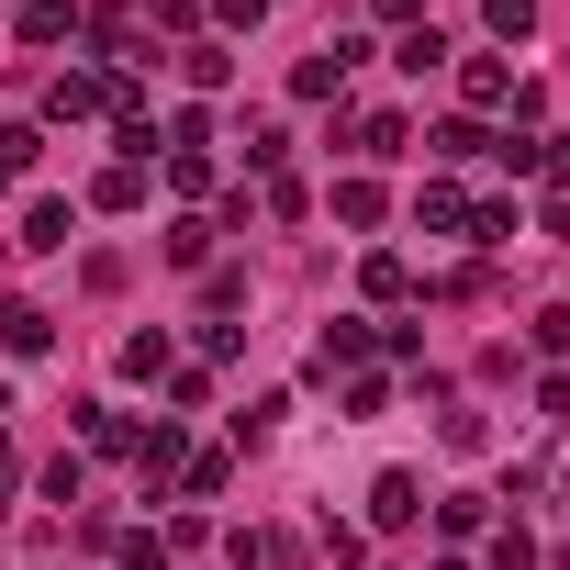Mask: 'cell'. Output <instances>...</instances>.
Masks as SVG:
<instances>
[{"mask_svg":"<svg viewBox=\"0 0 570 570\" xmlns=\"http://www.w3.org/2000/svg\"><path fill=\"white\" fill-rule=\"evenodd\" d=\"M414 514H425V481L414 470H381L370 481V525H414Z\"/></svg>","mask_w":570,"mask_h":570,"instance_id":"cell-1","label":"cell"},{"mask_svg":"<svg viewBox=\"0 0 570 570\" xmlns=\"http://www.w3.org/2000/svg\"><path fill=\"white\" fill-rule=\"evenodd\" d=\"M358 57H370V46H325V57H303V79H292V90H303V101H336Z\"/></svg>","mask_w":570,"mask_h":570,"instance_id":"cell-2","label":"cell"},{"mask_svg":"<svg viewBox=\"0 0 570 570\" xmlns=\"http://www.w3.org/2000/svg\"><path fill=\"white\" fill-rule=\"evenodd\" d=\"M90 112H112V79H57L46 90V124H90Z\"/></svg>","mask_w":570,"mask_h":570,"instance_id":"cell-3","label":"cell"},{"mask_svg":"<svg viewBox=\"0 0 570 570\" xmlns=\"http://www.w3.org/2000/svg\"><path fill=\"white\" fill-rule=\"evenodd\" d=\"M46 336H57V325H46L35 303H0V347H12V358H46Z\"/></svg>","mask_w":570,"mask_h":570,"instance_id":"cell-4","label":"cell"},{"mask_svg":"<svg viewBox=\"0 0 570 570\" xmlns=\"http://www.w3.org/2000/svg\"><path fill=\"white\" fill-rule=\"evenodd\" d=\"M35 157H46V135H35V124H0V190H12Z\"/></svg>","mask_w":570,"mask_h":570,"instance_id":"cell-5","label":"cell"},{"mask_svg":"<svg viewBox=\"0 0 570 570\" xmlns=\"http://www.w3.org/2000/svg\"><path fill=\"white\" fill-rule=\"evenodd\" d=\"M90 202H101V213H135V202H146V168H135V157H124V168H101V190H90Z\"/></svg>","mask_w":570,"mask_h":570,"instance_id":"cell-6","label":"cell"},{"mask_svg":"<svg viewBox=\"0 0 570 570\" xmlns=\"http://www.w3.org/2000/svg\"><path fill=\"white\" fill-rule=\"evenodd\" d=\"M414 213H425V235H470V202H459V190H448V179H436V190H425V202H414Z\"/></svg>","mask_w":570,"mask_h":570,"instance_id":"cell-7","label":"cell"},{"mask_svg":"<svg viewBox=\"0 0 570 570\" xmlns=\"http://www.w3.org/2000/svg\"><path fill=\"white\" fill-rule=\"evenodd\" d=\"M68 235H79L68 202H35V213H23V246H68Z\"/></svg>","mask_w":570,"mask_h":570,"instance_id":"cell-8","label":"cell"},{"mask_svg":"<svg viewBox=\"0 0 570 570\" xmlns=\"http://www.w3.org/2000/svg\"><path fill=\"white\" fill-rule=\"evenodd\" d=\"M525 492H570V436H548V448L525 459Z\"/></svg>","mask_w":570,"mask_h":570,"instance_id":"cell-9","label":"cell"},{"mask_svg":"<svg viewBox=\"0 0 570 570\" xmlns=\"http://www.w3.org/2000/svg\"><path fill=\"white\" fill-rule=\"evenodd\" d=\"M403 146H414L403 112H370V124H358V157H403Z\"/></svg>","mask_w":570,"mask_h":570,"instance_id":"cell-10","label":"cell"},{"mask_svg":"<svg viewBox=\"0 0 570 570\" xmlns=\"http://www.w3.org/2000/svg\"><path fill=\"white\" fill-rule=\"evenodd\" d=\"M336 224H381V179H336Z\"/></svg>","mask_w":570,"mask_h":570,"instance_id":"cell-11","label":"cell"},{"mask_svg":"<svg viewBox=\"0 0 570 570\" xmlns=\"http://www.w3.org/2000/svg\"><path fill=\"white\" fill-rule=\"evenodd\" d=\"M202 257H213V224H202V213H190V224H168V268H202Z\"/></svg>","mask_w":570,"mask_h":570,"instance_id":"cell-12","label":"cell"},{"mask_svg":"<svg viewBox=\"0 0 570 570\" xmlns=\"http://www.w3.org/2000/svg\"><path fill=\"white\" fill-rule=\"evenodd\" d=\"M135 470H146V481H168V470H179V425H157V436H135Z\"/></svg>","mask_w":570,"mask_h":570,"instance_id":"cell-13","label":"cell"},{"mask_svg":"<svg viewBox=\"0 0 570 570\" xmlns=\"http://www.w3.org/2000/svg\"><path fill=\"white\" fill-rule=\"evenodd\" d=\"M436 525H448V537H481V525H492V503H481V492H448V503H436Z\"/></svg>","mask_w":570,"mask_h":570,"instance_id":"cell-14","label":"cell"},{"mask_svg":"<svg viewBox=\"0 0 570 570\" xmlns=\"http://www.w3.org/2000/svg\"><path fill=\"white\" fill-rule=\"evenodd\" d=\"M68 23H79V12H68V0H23V35H35V46H57Z\"/></svg>","mask_w":570,"mask_h":570,"instance_id":"cell-15","label":"cell"},{"mask_svg":"<svg viewBox=\"0 0 570 570\" xmlns=\"http://www.w3.org/2000/svg\"><path fill=\"white\" fill-rule=\"evenodd\" d=\"M403 68H414V79H425V68H448V35H436V23H414V35H403Z\"/></svg>","mask_w":570,"mask_h":570,"instance_id":"cell-16","label":"cell"},{"mask_svg":"<svg viewBox=\"0 0 570 570\" xmlns=\"http://www.w3.org/2000/svg\"><path fill=\"white\" fill-rule=\"evenodd\" d=\"M470 101H481V112H503V101H514V68H492V57H481V68H470Z\"/></svg>","mask_w":570,"mask_h":570,"instance_id":"cell-17","label":"cell"},{"mask_svg":"<svg viewBox=\"0 0 570 570\" xmlns=\"http://www.w3.org/2000/svg\"><path fill=\"white\" fill-rule=\"evenodd\" d=\"M425 146H436V157H492V135H481V124H436Z\"/></svg>","mask_w":570,"mask_h":570,"instance_id":"cell-18","label":"cell"},{"mask_svg":"<svg viewBox=\"0 0 570 570\" xmlns=\"http://www.w3.org/2000/svg\"><path fill=\"white\" fill-rule=\"evenodd\" d=\"M358 347H370V325H325V347H314V370H347Z\"/></svg>","mask_w":570,"mask_h":570,"instance_id":"cell-19","label":"cell"},{"mask_svg":"<svg viewBox=\"0 0 570 570\" xmlns=\"http://www.w3.org/2000/svg\"><path fill=\"white\" fill-rule=\"evenodd\" d=\"M168 370V336H124V381H157Z\"/></svg>","mask_w":570,"mask_h":570,"instance_id":"cell-20","label":"cell"},{"mask_svg":"<svg viewBox=\"0 0 570 570\" xmlns=\"http://www.w3.org/2000/svg\"><path fill=\"white\" fill-rule=\"evenodd\" d=\"M224 559H235V570H268V559H279V537H257V525H235V537H224Z\"/></svg>","mask_w":570,"mask_h":570,"instance_id":"cell-21","label":"cell"},{"mask_svg":"<svg viewBox=\"0 0 570 570\" xmlns=\"http://www.w3.org/2000/svg\"><path fill=\"white\" fill-rule=\"evenodd\" d=\"M492 570H537V537L525 525H492Z\"/></svg>","mask_w":570,"mask_h":570,"instance_id":"cell-22","label":"cell"},{"mask_svg":"<svg viewBox=\"0 0 570 570\" xmlns=\"http://www.w3.org/2000/svg\"><path fill=\"white\" fill-rule=\"evenodd\" d=\"M492 35L514 46V35H537V0H492Z\"/></svg>","mask_w":570,"mask_h":570,"instance_id":"cell-23","label":"cell"},{"mask_svg":"<svg viewBox=\"0 0 570 570\" xmlns=\"http://www.w3.org/2000/svg\"><path fill=\"white\" fill-rule=\"evenodd\" d=\"M381 12H414V0H381Z\"/></svg>","mask_w":570,"mask_h":570,"instance_id":"cell-24","label":"cell"},{"mask_svg":"<svg viewBox=\"0 0 570 570\" xmlns=\"http://www.w3.org/2000/svg\"><path fill=\"white\" fill-rule=\"evenodd\" d=\"M548 570H570V548H559V559H548Z\"/></svg>","mask_w":570,"mask_h":570,"instance_id":"cell-25","label":"cell"},{"mask_svg":"<svg viewBox=\"0 0 570 570\" xmlns=\"http://www.w3.org/2000/svg\"><path fill=\"white\" fill-rule=\"evenodd\" d=\"M0 414H12V392H0Z\"/></svg>","mask_w":570,"mask_h":570,"instance_id":"cell-26","label":"cell"}]
</instances>
